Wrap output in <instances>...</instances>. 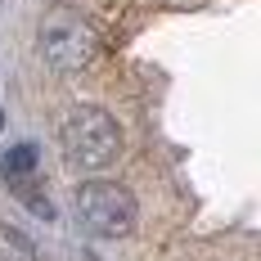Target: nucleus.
I'll use <instances>...</instances> for the list:
<instances>
[{
  "instance_id": "obj_6",
  "label": "nucleus",
  "mask_w": 261,
  "mask_h": 261,
  "mask_svg": "<svg viewBox=\"0 0 261 261\" xmlns=\"http://www.w3.org/2000/svg\"><path fill=\"white\" fill-rule=\"evenodd\" d=\"M0 126H5V113H0Z\"/></svg>"
},
{
  "instance_id": "obj_5",
  "label": "nucleus",
  "mask_w": 261,
  "mask_h": 261,
  "mask_svg": "<svg viewBox=\"0 0 261 261\" xmlns=\"http://www.w3.org/2000/svg\"><path fill=\"white\" fill-rule=\"evenodd\" d=\"M32 167H36V144H18V149L5 153V176L9 180H27Z\"/></svg>"
},
{
  "instance_id": "obj_3",
  "label": "nucleus",
  "mask_w": 261,
  "mask_h": 261,
  "mask_svg": "<svg viewBox=\"0 0 261 261\" xmlns=\"http://www.w3.org/2000/svg\"><path fill=\"white\" fill-rule=\"evenodd\" d=\"M77 216L95 239H126L135 230V194L117 180H86L77 189Z\"/></svg>"
},
{
  "instance_id": "obj_2",
  "label": "nucleus",
  "mask_w": 261,
  "mask_h": 261,
  "mask_svg": "<svg viewBox=\"0 0 261 261\" xmlns=\"http://www.w3.org/2000/svg\"><path fill=\"white\" fill-rule=\"evenodd\" d=\"M41 54L54 72H86L99 54V36L77 9H50L41 18Z\"/></svg>"
},
{
  "instance_id": "obj_1",
  "label": "nucleus",
  "mask_w": 261,
  "mask_h": 261,
  "mask_svg": "<svg viewBox=\"0 0 261 261\" xmlns=\"http://www.w3.org/2000/svg\"><path fill=\"white\" fill-rule=\"evenodd\" d=\"M59 149L63 158L81 167V171H104L113 158L122 153V126L108 117L104 108H90L81 104L72 108L68 117H63V126H59Z\"/></svg>"
},
{
  "instance_id": "obj_4",
  "label": "nucleus",
  "mask_w": 261,
  "mask_h": 261,
  "mask_svg": "<svg viewBox=\"0 0 261 261\" xmlns=\"http://www.w3.org/2000/svg\"><path fill=\"white\" fill-rule=\"evenodd\" d=\"M0 261H36V243L14 225H0Z\"/></svg>"
}]
</instances>
